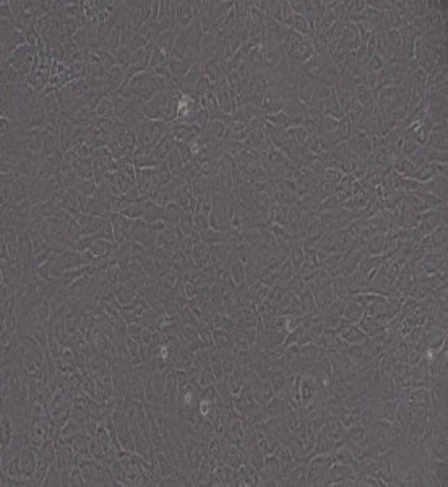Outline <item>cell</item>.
Listing matches in <instances>:
<instances>
[{
	"instance_id": "d6986e66",
	"label": "cell",
	"mask_w": 448,
	"mask_h": 487,
	"mask_svg": "<svg viewBox=\"0 0 448 487\" xmlns=\"http://www.w3.org/2000/svg\"><path fill=\"white\" fill-rule=\"evenodd\" d=\"M70 471L72 470H60V481H62V487L70 486Z\"/></svg>"
},
{
	"instance_id": "44dd1931",
	"label": "cell",
	"mask_w": 448,
	"mask_h": 487,
	"mask_svg": "<svg viewBox=\"0 0 448 487\" xmlns=\"http://www.w3.org/2000/svg\"><path fill=\"white\" fill-rule=\"evenodd\" d=\"M422 338V330L421 328H414V331H413V336L409 338V340H413V341H419Z\"/></svg>"
},
{
	"instance_id": "ac0fdd59",
	"label": "cell",
	"mask_w": 448,
	"mask_h": 487,
	"mask_svg": "<svg viewBox=\"0 0 448 487\" xmlns=\"http://www.w3.org/2000/svg\"><path fill=\"white\" fill-rule=\"evenodd\" d=\"M127 333H128V338L132 340L142 343V335H143V327H140L138 323H133V325H128L127 327Z\"/></svg>"
},
{
	"instance_id": "e0dca14e",
	"label": "cell",
	"mask_w": 448,
	"mask_h": 487,
	"mask_svg": "<svg viewBox=\"0 0 448 487\" xmlns=\"http://www.w3.org/2000/svg\"><path fill=\"white\" fill-rule=\"evenodd\" d=\"M224 132H226V125H224L223 122H218V120H214V122H211V125H209V130H208V133H209V137H216V138H223L224 137Z\"/></svg>"
},
{
	"instance_id": "9c48e42d",
	"label": "cell",
	"mask_w": 448,
	"mask_h": 487,
	"mask_svg": "<svg viewBox=\"0 0 448 487\" xmlns=\"http://www.w3.org/2000/svg\"><path fill=\"white\" fill-rule=\"evenodd\" d=\"M81 430H85V427H83V425L78 421H75L73 417H70V419L65 422L64 427L59 430V432H60V435H62V437H70V435H75V434L81 432Z\"/></svg>"
},
{
	"instance_id": "8fae6325",
	"label": "cell",
	"mask_w": 448,
	"mask_h": 487,
	"mask_svg": "<svg viewBox=\"0 0 448 487\" xmlns=\"http://www.w3.org/2000/svg\"><path fill=\"white\" fill-rule=\"evenodd\" d=\"M229 273H231V276H232V280H234L236 284H242V283L245 281V267L242 265L240 260H236V262L231 263Z\"/></svg>"
},
{
	"instance_id": "8992f818",
	"label": "cell",
	"mask_w": 448,
	"mask_h": 487,
	"mask_svg": "<svg viewBox=\"0 0 448 487\" xmlns=\"http://www.w3.org/2000/svg\"><path fill=\"white\" fill-rule=\"evenodd\" d=\"M362 314H364V307L359 305V302H346V307H344V318L349 320L351 323L354 322H359L362 318Z\"/></svg>"
},
{
	"instance_id": "52a82bcc",
	"label": "cell",
	"mask_w": 448,
	"mask_h": 487,
	"mask_svg": "<svg viewBox=\"0 0 448 487\" xmlns=\"http://www.w3.org/2000/svg\"><path fill=\"white\" fill-rule=\"evenodd\" d=\"M438 222H442V216L435 211H429L421 218V224L426 229V233H431V231H435V227Z\"/></svg>"
},
{
	"instance_id": "7c38bea8",
	"label": "cell",
	"mask_w": 448,
	"mask_h": 487,
	"mask_svg": "<svg viewBox=\"0 0 448 487\" xmlns=\"http://www.w3.org/2000/svg\"><path fill=\"white\" fill-rule=\"evenodd\" d=\"M385 244H386L385 236L375 234L373 237H370V240H368L367 249H368V252H370V253L377 255V253H382V250L385 249Z\"/></svg>"
},
{
	"instance_id": "6da1fadb",
	"label": "cell",
	"mask_w": 448,
	"mask_h": 487,
	"mask_svg": "<svg viewBox=\"0 0 448 487\" xmlns=\"http://www.w3.org/2000/svg\"><path fill=\"white\" fill-rule=\"evenodd\" d=\"M37 461H39V452H37V448L31 447V445H26V447L20 452V466H21L23 477H31L34 474V471L37 468Z\"/></svg>"
},
{
	"instance_id": "5b68a950",
	"label": "cell",
	"mask_w": 448,
	"mask_h": 487,
	"mask_svg": "<svg viewBox=\"0 0 448 487\" xmlns=\"http://www.w3.org/2000/svg\"><path fill=\"white\" fill-rule=\"evenodd\" d=\"M299 300H301L302 305V312L304 314H315L317 312V305L314 299V292H312L310 287H305L304 291L299 294Z\"/></svg>"
},
{
	"instance_id": "2e32d148",
	"label": "cell",
	"mask_w": 448,
	"mask_h": 487,
	"mask_svg": "<svg viewBox=\"0 0 448 487\" xmlns=\"http://www.w3.org/2000/svg\"><path fill=\"white\" fill-rule=\"evenodd\" d=\"M351 133H352V128H351V122H349V119H344L339 122L338 125V137H339V140H348L349 137H351Z\"/></svg>"
},
{
	"instance_id": "5bb4252c",
	"label": "cell",
	"mask_w": 448,
	"mask_h": 487,
	"mask_svg": "<svg viewBox=\"0 0 448 487\" xmlns=\"http://www.w3.org/2000/svg\"><path fill=\"white\" fill-rule=\"evenodd\" d=\"M70 486H75V487L86 486V479L78 466H73L72 471H70Z\"/></svg>"
},
{
	"instance_id": "7a4b0ae2",
	"label": "cell",
	"mask_w": 448,
	"mask_h": 487,
	"mask_svg": "<svg viewBox=\"0 0 448 487\" xmlns=\"http://www.w3.org/2000/svg\"><path fill=\"white\" fill-rule=\"evenodd\" d=\"M78 222H80V227H81V236H95L99 233L101 227L106 224V220H102L99 216L81 213L80 218H78Z\"/></svg>"
},
{
	"instance_id": "4fadbf2b",
	"label": "cell",
	"mask_w": 448,
	"mask_h": 487,
	"mask_svg": "<svg viewBox=\"0 0 448 487\" xmlns=\"http://www.w3.org/2000/svg\"><path fill=\"white\" fill-rule=\"evenodd\" d=\"M77 187L80 190V195H85V197H93V195L97 192L95 180H91V179H83L81 182H78Z\"/></svg>"
},
{
	"instance_id": "ffe728a7",
	"label": "cell",
	"mask_w": 448,
	"mask_h": 487,
	"mask_svg": "<svg viewBox=\"0 0 448 487\" xmlns=\"http://www.w3.org/2000/svg\"><path fill=\"white\" fill-rule=\"evenodd\" d=\"M336 206H338V200L331 197L330 200H325L323 206H321V208H323V210H326V208H328V210H333V208H336Z\"/></svg>"
},
{
	"instance_id": "9a60e30c",
	"label": "cell",
	"mask_w": 448,
	"mask_h": 487,
	"mask_svg": "<svg viewBox=\"0 0 448 487\" xmlns=\"http://www.w3.org/2000/svg\"><path fill=\"white\" fill-rule=\"evenodd\" d=\"M114 112H115L114 104H112L109 99H102L99 103V106H97L96 110H95V114L101 115V117H107V115H112Z\"/></svg>"
},
{
	"instance_id": "277c9868",
	"label": "cell",
	"mask_w": 448,
	"mask_h": 487,
	"mask_svg": "<svg viewBox=\"0 0 448 487\" xmlns=\"http://www.w3.org/2000/svg\"><path fill=\"white\" fill-rule=\"evenodd\" d=\"M114 294H115V298H117L119 302L124 304V305L132 304L133 300H135V298H137V294H135V289L122 284V283H120L119 286L114 287Z\"/></svg>"
},
{
	"instance_id": "3957f363",
	"label": "cell",
	"mask_w": 448,
	"mask_h": 487,
	"mask_svg": "<svg viewBox=\"0 0 448 487\" xmlns=\"http://www.w3.org/2000/svg\"><path fill=\"white\" fill-rule=\"evenodd\" d=\"M2 452H5L10 447L13 437H15V424H13V419L8 414H2Z\"/></svg>"
},
{
	"instance_id": "ba28073f",
	"label": "cell",
	"mask_w": 448,
	"mask_h": 487,
	"mask_svg": "<svg viewBox=\"0 0 448 487\" xmlns=\"http://www.w3.org/2000/svg\"><path fill=\"white\" fill-rule=\"evenodd\" d=\"M44 487H60L62 486V481H60V470H59V466L55 465V463H52L49 468V471H48V474H46V479H44Z\"/></svg>"
},
{
	"instance_id": "30bf717a",
	"label": "cell",
	"mask_w": 448,
	"mask_h": 487,
	"mask_svg": "<svg viewBox=\"0 0 448 487\" xmlns=\"http://www.w3.org/2000/svg\"><path fill=\"white\" fill-rule=\"evenodd\" d=\"M214 383H216V377H214V374L211 370V365H203L202 372H200L198 385L202 388H205V387H213Z\"/></svg>"
}]
</instances>
